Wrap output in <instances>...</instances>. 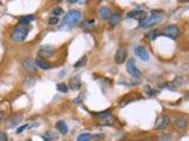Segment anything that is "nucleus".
I'll list each match as a JSON object with an SVG mask.
<instances>
[{
    "label": "nucleus",
    "mask_w": 189,
    "mask_h": 141,
    "mask_svg": "<svg viewBox=\"0 0 189 141\" xmlns=\"http://www.w3.org/2000/svg\"><path fill=\"white\" fill-rule=\"evenodd\" d=\"M82 17H83V14H82L81 11H78V9H71V11H69L64 15L63 21L59 25V29H62V31H69V29L73 28L77 24H79V21L82 20Z\"/></svg>",
    "instance_id": "nucleus-1"
},
{
    "label": "nucleus",
    "mask_w": 189,
    "mask_h": 141,
    "mask_svg": "<svg viewBox=\"0 0 189 141\" xmlns=\"http://www.w3.org/2000/svg\"><path fill=\"white\" fill-rule=\"evenodd\" d=\"M30 32V25H25V24H19L14 27V29L12 31L11 34V39L14 43H21L26 39L27 34Z\"/></svg>",
    "instance_id": "nucleus-2"
},
{
    "label": "nucleus",
    "mask_w": 189,
    "mask_h": 141,
    "mask_svg": "<svg viewBox=\"0 0 189 141\" xmlns=\"http://www.w3.org/2000/svg\"><path fill=\"white\" fill-rule=\"evenodd\" d=\"M95 116L97 118L100 125H104V126H111L115 123V116L112 115L110 109H107L105 112H99V113H95Z\"/></svg>",
    "instance_id": "nucleus-3"
},
{
    "label": "nucleus",
    "mask_w": 189,
    "mask_h": 141,
    "mask_svg": "<svg viewBox=\"0 0 189 141\" xmlns=\"http://www.w3.org/2000/svg\"><path fill=\"white\" fill-rule=\"evenodd\" d=\"M161 34L164 36H168L170 39H176L180 35V28L176 25H168L161 31Z\"/></svg>",
    "instance_id": "nucleus-4"
},
{
    "label": "nucleus",
    "mask_w": 189,
    "mask_h": 141,
    "mask_svg": "<svg viewBox=\"0 0 189 141\" xmlns=\"http://www.w3.org/2000/svg\"><path fill=\"white\" fill-rule=\"evenodd\" d=\"M126 70H128V73H129L131 77H134V78H141V77H142V73H141V70L137 68V66H136V60L134 58L129 59V61L126 62Z\"/></svg>",
    "instance_id": "nucleus-5"
},
{
    "label": "nucleus",
    "mask_w": 189,
    "mask_h": 141,
    "mask_svg": "<svg viewBox=\"0 0 189 141\" xmlns=\"http://www.w3.org/2000/svg\"><path fill=\"white\" fill-rule=\"evenodd\" d=\"M162 20V17L161 15H151V17H147L144 20L142 21H140V25L138 27H141V28H148V27H151L153 25L155 24H157V22H160Z\"/></svg>",
    "instance_id": "nucleus-6"
},
{
    "label": "nucleus",
    "mask_w": 189,
    "mask_h": 141,
    "mask_svg": "<svg viewBox=\"0 0 189 141\" xmlns=\"http://www.w3.org/2000/svg\"><path fill=\"white\" fill-rule=\"evenodd\" d=\"M23 119L24 118H23L21 114H13L6 119L5 125H6L7 128H14V127H17L19 123L23 121Z\"/></svg>",
    "instance_id": "nucleus-7"
},
{
    "label": "nucleus",
    "mask_w": 189,
    "mask_h": 141,
    "mask_svg": "<svg viewBox=\"0 0 189 141\" xmlns=\"http://www.w3.org/2000/svg\"><path fill=\"white\" fill-rule=\"evenodd\" d=\"M170 123V119L168 115H162L157 119V121L155 123V129L156 131H163L164 128L168 127V125Z\"/></svg>",
    "instance_id": "nucleus-8"
},
{
    "label": "nucleus",
    "mask_w": 189,
    "mask_h": 141,
    "mask_svg": "<svg viewBox=\"0 0 189 141\" xmlns=\"http://www.w3.org/2000/svg\"><path fill=\"white\" fill-rule=\"evenodd\" d=\"M23 67H24V70H26L28 74H36L37 66L35 60H32V59H25L23 61Z\"/></svg>",
    "instance_id": "nucleus-9"
},
{
    "label": "nucleus",
    "mask_w": 189,
    "mask_h": 141,
    "mask_svg": "<svg viewBox=\"0 0 189 141\" xmlns=\"http://www.w3.org/2000/svg\"><path fill=\"white\" fill-rule=\"evenodd\" d=\"M126 55H128V52H126V48L125 47H119L117 50V52L115 54V62L116 64H123L125 61L126 59Z\"/></svg>",
    "instance_id": "nucleus-10"
},
{
    "label": "nucleus",
    "mask_w": 189,
    "mask_h": 141,
    "mask_svg": "<svg viewBox=\"0 0 189 141\" xmlns=\"http://www.w3.org/2000/svg\"><path fill=\"white\" fill-rule=\"evenodd\" d=\"M38 54H39V58H42V59H47V58H50V57L53 55L54 51L51 46H43V47H40V50L38 51Z\"/></svg>",
    "instance_id": "nucleus-11"
},
{
    "label": "nucleus",
    "mask_w": 189,
    "mask_h": 141,
    "mask_svg": "<svg viewBox=\"0 0 189 141\" xmlns=\"http://www.w3.org/2000/svg\"><path fill=\"white\" fill-rule=\"evenodd\" d=\"M126 17H128V18H133V19H137V20L142 21V20H144V19L147 18V13H145L144 11L135 9V11H131V12H129V13L126 14Z\"/></svg>",
    "instance_id": "nucleus-12"
},
{
    "label": "nucleus",
    "mask_w": 189,
    "mask_h": 141,
    "mask_svg": "<svg viewBox=\"0 0 189 141\" xmlns=\"http://www.w3.org/2000/svg\"><path fill=\"white\" fill-rule=\"evenodd\" d=\"M135 51L137 53V55L142 59V61H148L149 60V53L145 50V47H143V46H137L135 48Z\"/></svg>",
    "instance_id": "nucleus-13"
},
{
    "label": "nucleus",
    "mask_w": 189,
    "mask_h": 141,
    "mask_svg": "<svg viewBox=\"0 0 189 141\" xmlns=\"http://www.w3.org/2000/svg\"><path fill=\"white\" fill-rule=\"evenodd\" d=\"M109 24L111 25V26H116L118 25L119 22H121V20H122V15H121V13H111L110 14V17H109Z\"/></svg>",
    "instance_id": "nucleus-14"
},
{
    "label": "nucleus",
    "mask_w": 189,
    "mask_h": 141,
    "mask_svg": "<svg viewBox=\"0 0 189 141\" xmlns=\"http://www.w3.org/2000/svg\"><path fill=\"white\" fill-rule=\"evenodd\" d=\"M35 62H36V66H38L42 70H50V68H52V65H50L49 61H46L45 59L37 58L36 60H35Z\"/></svg>",
    "instance_id": "nucleus-15"
},
{
    "label": "nucleus",
    "mask_w": 189,
    "mask_h": 141,
    "mask_svg": "<svg viewBox=\"0 0 189 141\" xmlns=\"http://www.w3.org/2000/svg\"><path fill=\"white\" fill-rule=\"evenodd\" d=\"M187 125H188V121H187L186 118H177V119L175 120V122H174V126H175L177 129H186Z\"/></svg>",
    "instance_id": "nucleus-16"
},
{
    "label": "nucleus",
    "mask_w": 189,
    "mask_h": 141,
    "mask_svg": "<svg viewBox=\"0 0 189 141\" xmlns=\"http://www.w3.org/2000/svg\"><path fill=\"white\" fill-rule=\"evenodd\" d=\"M56 127H57V129L59 131V133H60V134H63V135H65L66 133L69 132L67 125H66V122H65V121H63V120H60V121H57V123H56Z\"/></svg>",
    "instance_id": "nucleus-17"
},
{
    "label": "nucleus",
    "mask_w": 189,
    "mask_h": 141,
    "mask_svg": "<svg viewBox=\"0 0 189 141\" xmlns=\"http://www.w3.org/2000/svg\"><path fill=\"white\" fill-rule=\"evenodd\" d=\"M98 14L102 19H109L110 14H111V11H110L108 6H102L98 9Z\"/></svg>",
    "instance_id": "nucleus-18"
},
{
    "label": "nucleus",
    "mask_w": 189,
    "mask_h": 141,
    "mask_svg": "<svg viewBox=\"0 0 189 141\" xmlns=\"http://www.w3.org/2000/svg\"><path fill=\"white\" fill-rule=\"evenodd\" d=\"M82 86V82L79 77H76V78H72L71 81H70V88L73 89V91H78Z\"/></svg>",
    "instance_id": "nucleus-19"
},
{
    "label": "nucleus",
    "mask_w": 189,
    "mask_h": 141,
    "mask_svg": "<svg viewBox=\"0 0 189 141\" xmlns=\"http://www.w3.org/2000/svg\"><path fill=\"white\" fill-rule=\"evenodd\" d=\"M20 24H25V25H28V22L33 21L35 20V17L33 15H24V17H20Z\"/></svg>",
    "instance_id": "nucleus-20"
},
{
    "label": "nucleus",
    "mask_w": 189,
    "mask_h": 141,
    "mask_svg": "<svg viewBox=\"0 0 189 141\" xmlns=\"http://www.w3.org/2000/svg\"><path fill=\"white\" fill-rule=\"evenodd\" d=\"M92 139V135L89 133H83L77 136V141H90Z\"/></svg>",
    "instance_id": "nucleus-21"
},
{
    "label": "nucleus",
    "mask_w": 189,
    "mask_h": 141,
    "mask_svg": "<svg viewBox=\"0 0 189 141\" xmlns=\"http://www.w3.org/2000/svg\"><path fill=\"white\" fill-rule=\"evenodd\" d=\"M58 136H57V134H54L52 132H47L45 135H43V139L45 141H52V140H56Z\"/></svg>",
    "instance_id": "nucleus-22"
},
{
    "label": "nucleus",
    "mask_w": 189,
    "mask_h": 141,
    "mask_svg": "<svg viewBox=\"0 0 189 141\" xmlns=\"http://www.w3.org/2000/svg\"><path fill=\"white\" fill-rule=\"evenodd\" d=\"M57 89L62 93H67L69 92V86L64 82H60V84H57Z\"/></svg>",
    "instance_id": "nucleus-23"
},
{
    "label": "nucleus",
    "mask_w": 189,
    "mask_h": 141,
    "mask_svg": "<svg viewBox=\"0 0 189 141\" xmlns=\"http://www.w3.org/2000/svg\"><path fill=\"white\" fill-rule=\"evenodd\" d=\"M86 60H88V58H86L85 55H84V57H82L81 59L76 62L75 65H73V67H75V68H79V67H82V66H84V65L86 64Z\"/></svg>",
    "instance_id": "nucleus-24"
},
{
    "label": "nucleus",
    "mask_w": 189,
    "mask_h": 141,
    "mask_svg": "<svg viewBox=\"0 0 189 141\" xmlns=\"http://www.w3.org/2000/svg\"><path fill=\"white\" fill-rule=\"evenodd\" d=\"M52 14H54V17H59V15H62V14H64V11L62 7H54L53 9H52Z\"/></svg>",
    "instance_id": "nucleus-25"
},
{
    "label": "nucleus",
    "mask_w": 189,
    "mask_h": 141,
    "mask_svg": "<svg viewBox=\"0 0 189 141\" xmlns=\"http://www.w3.org/2000/svg\"><path fill=\"white\" fill-rule=\"evenodd\" d=\"M158 35H160V31H158V29H154V31H151V32L149 33L148 38H149L150 40H155V39H156Z\"/></svg>",
    "instance_id": "nucleus-26"
},
{
    "label": "nucleus",
    "mask_w": 189,
    "mask_h": 141,
    "mask_svg": "<svg viewBox=\"0 0 189 141\" xmlns=\"http://www.w3.org/2000/svg\"><path fill=\"white\" fill-rule=\"evenodd\" d=\"M83 27L84 28H92V27H95V19H90V20L85 21Z\"/></svg>",
    "instance_id": "nucleus-27"
},
{
    "label": "nucleus",
    "mask_w": 189,
    "mask_h": 141,
    "mask_svg": "<svg viewBox=\"0 0 189 141\" xmlns=\"http://www.w3.org/2000/svg\"><path fill=\"white\" fill-rule=\"evenodd\" d=\"M32 126H35V123H31V125H24V126H21L20 128H18V129H17V133L19 134V133H21L23 131H24V129H27V128L30 129V128H32Z\"/></svg>",
    "instance_id": "nucleus-28"
},
{
    "label": "nucleus",
    "mask_w": 189,
    "mask_h": 141,
    "mask_svg": "<svg viewBox=\"0 0 189 141\" xmlns=\"http://www.w3.org/2000/svg\"><path fill=\"white\" fill-rule=\"evenodd\" d=\"M49 24H50V25H57V24H58V18L51 17L49 19Z\"/></svg>",
    "instance_id": "nucleus-29"
},
{
    "label": "nucleus",
    "mask_w": 189,
    "mask_h": 141,
    "mask_svg": "<svg viewBox=\"0 0 189 141\" xmlns=\"http://www.w3.org/2000/svg\"><path fill=\"white\" fill-rule=\"evenodd\" d=\"M0 141H9V138H7L6 133L0 132Z\"/></svg>",
    "instance_id": "nucleus-30"
},
{
    "label": "nucleus",
    "mask_w": 189,
    "mask_h": 141,
    "mask_svg": "<svg viewBox=\"0 0 189 141\" xmlns=\"http://www.w3.org/2000/svg\"><path fill=\"white\" fill-rule=\"evenodd\" d=\"M82 102V95L77 98V100H75V104H81Z\"/></svg>",
    "instance_id": "nucleus-31"
},
{
    "label": "nucleus",
    "mask_w": 189,
    "mask_h": 141,
    "mask_svg": "<svg viewBox=\"0 0 189 141\" xmlns=\"http://www.w3.org/2000/svg\"><path fill=\"white\" fill-rule=\"evenodd\" d=\"M1 119H2V112L0 111V120H1Z\"/></svg>",
    "instance_id": "nucleus-32"
}]
</instances>
